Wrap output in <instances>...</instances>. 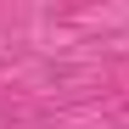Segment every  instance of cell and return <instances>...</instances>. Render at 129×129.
I'll list each match as a JSON object with an SVG mask.
<instances>
[]
</instances>
